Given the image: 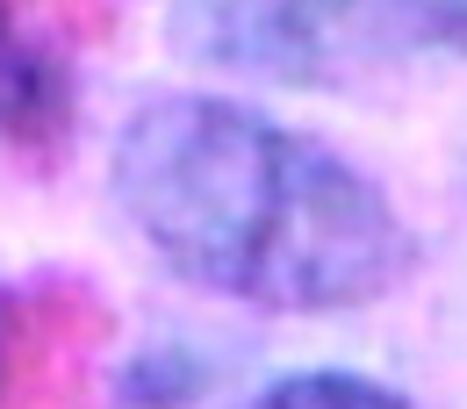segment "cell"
I'll return each instance as SVG.
<instances>
[{
    "label": "cell",
    "mask_w": 467,
    "mask_h": 409,
    "mask_svg": "<svg viewBox=\"0 0 467 409\" xmlns=\"http://www.w3.org/2000/svg\"><path fill=\"white\" fill-rule=\"evenodd\" d=\"M109 187L180 281L281 316L367 309L417 259L403 209L352 158L216 94H166L122 122Z\"/></svg>",
    "instance_id": "1"
},
{
    "label": "cell",
    "mask_w": 467,
    "mask_h": 409,
    "mask_svg": "<svg viewBox=\"0 0 467 409\" xmlns=\"http://www.w3.org/2000/svg\"><path fill=\"white\" fill-rule=\"evenodd\" d=\"M173 44L259 87L338 94L389 72L410 29L396 0H173Z\"/></svg>",
    "instance_id": "2"
},
{
    "label": "cell",
    "mask_w": 467,
    "mask_h": 409,
    "mask_svg": "<svg viewBox=\"0 0 467 409\" xmlns=\"http://www.w3.org/2000/svg\"><path fill=\"white\" fill-rule=\"evenodd\" d=\"M79 129V72L58 44L15 36L0 51V144L15 158H58Z\"/></svg>",
    "instance_id": "3"
},
{
    "label": "cell",
    "mask_w": 467,
    "mask_h": 409,
    "mask_svg": "<svg viewBox=\"0 0 467 409\" xmlns=\"http://www.w3.org/2000/svg\"><path fill=\"white\" fill-rule=\"evenodd\" d=\"M244 409H410L374 373H346V366H309V373H281L274 388H259Z\"/></svg>",
    "instance_id": "4"
},
{
    "label": "cell",
    "mask_w": 467,
    "mask_h": 409,
    "mask_svg": "<svg viewBox=\"0 0 467 409\" xmlns=\"http://www.w3.org/2000/svg\"><path fill=\"white\" fill-rule=\"evenodd\" d=\"M202 395V373L173 359V352H159V359H137L130 373H122V409H187Z\"/></svg>",
    "instance_id": "5"
},
{
    "label": "cell",
    "mask_w": 467,
    "mask_h": 409,
    "mask_svg": "<svg viewBox=\"0 0 467 409\" xmlns=\"http://www.w3.org/2000/svg\"><path fill=\"white\" fill-rule=\"evenodd\" d=\"M410 44H431L446 58H467V0H396Z\"/></svg>",
    "instance_id": "6"
},
{
    "label": "cell",
    "mask_w": 467,
    "mask_h": 409,
    "mask_svg": "<svg viewBox=\"0 0 467 409\" xmlns=\"http://www.w3.org/2000/svg\"><path fill=\"white\" fill-rule=\"evenodd\" d=\"M7 373H15V323H7V302H0V395H7Z\"/></svg>",
    "instance_id": "7"
},
{
    "label": "cell",
    "mask_w": 467,
    "mask_h": 409,
    "mask_svg": "<svg viewBox=\"0 0 467 409\" xmlns=\"http://www.w3.org/2000/svg\"><path fill=\"white\" fill-rule=\"evenodd\" d=\"M15 36H22V29H15V7H7V0H0V51H7V44H15Z\"/></svg>",
    "instance_id": "8"
}]
</instances>
